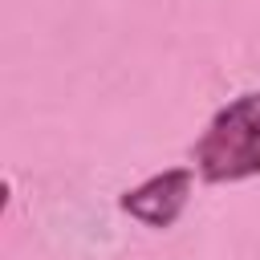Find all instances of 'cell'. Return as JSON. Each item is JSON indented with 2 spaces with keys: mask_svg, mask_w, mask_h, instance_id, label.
I'll list each match as a JSON object with an SVG mask.
<instances>
[{
  "mask_svg": "<svg viewBox=\"0 0 260 260\" xmlns=\"http://www.w3.org/2000/svg\"><path fill=\"white\" fill-rule=\"evenodd\" d=\"M191 187H195V167H171V171H158L146 183L130 187L118 199V207L146 228H171L183 215V207L191 203Z\"/></svg>",
  "mask_w": 260,
  "mask_h": 260,
  "instance_id": "obj_2",
  "label": "cell"
},
{
  "mask_svg": "<svg viewBox=\"0 0 260 260\" xmlns=\"http://www.w3.org/2000/svg\"><path fill=\"white\" fill-rule=\"evenodd\" d=\"M195 171L203 183H240L260 175V89L215 110L195 142Z\"/></svg>",
  "mask_w": 260,
  "mask_h": 260,
  "instance_id": "obj_1",
  "label": "cell"
}]
</instances>
